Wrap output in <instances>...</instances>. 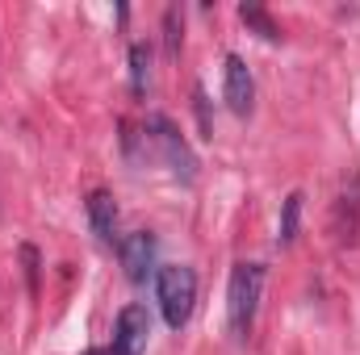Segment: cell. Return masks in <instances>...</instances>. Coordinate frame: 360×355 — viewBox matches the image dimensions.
<instances>
[{"label": "cell", "instance_id": "cell-1", "mask_svg": "<svg viewBox=\"0 0 360 355\" xmlns=\"http://www.w3.org/2000/svg\"><path fill=\"white\" fill-rule=\"evenodd\" d=\"M260 293H264V267L260 264H235L231 267V284H226V322H231V335H235L239 343H248V335H252V326H256Z\"/></svg>", "mask_w": 360, "mask_h": 355}, {"label": "cell", "instance_id": "cell-2", "mask_svg": "<svg viewBox=\"0 0 360 355\" xmlns=\"http://www.w3.org/2000/svg\"><path fill=\"white\" fill-rule=\"evenodd\" d=\"M155 297H160V309H164V322L180 330L188 318H193V305H197V272L184 264H168L155 272Z\"/></svg>", "mask_w": 360, "mask_h": 355}, {"label": "cell", "instance_id": "cell-3", "mask_svg": "<svg viewBox=\"0 0 360 355\" xmlns=\"http://www.w3.org/2000/svg\"><path fill=\"white\" fill-rule=\"evenodd\" d=\"M147 138L155 142L160 159L172 168V176H176V180H184V184H193V180H197V155L188 151L184 134H180L164 113H151V117H147Z\"/></svg>", "mask_w": 360, "mask_h": 355}, {"label": "cell", "instance_id": "cell-4", "mask_svg": "<svg viewBox=\"0 0 360 355\" xmlns=\"http://www.w3.org/2000/svg\"><path fill=\"white\" fill-rule=\"evenodd\" d=\"M155 234L151 230H134V234H126L122 243H117V260H122V272H126V280L130 284H147L160 267H155Z\"/></svg>", "mask_w": 360, "mask_h": 355}, {"label": "cell", "instance_id": "cell-5", "mask_svg": "<svg viewBox=\"0 0 360 355\" xmlns=\"http://www.w3.org/2000/svg\"><path fill=\"white\" fill-rule=\"evenodd\" d=\"M222 96H226L235 117H248L256 109V80H252L243 55H226V63H222Z\"/></svg>", "mask_w": 360, "mask_h": 355}, {"label": "cell", "instance_id": "cell-6", "mask_svg": "<svg viewBox=\"0 0 360 355\" xmlns=\"http://www.w3.org/2000/svg\"><path fill=\"white\" fill-rule=\"evenodd\" d=\"M151 339V318L143 305H126L113 326V355H143Z\"/></svg>", "mask_w": 360, "mask_h": 355}, {"label": "cell", "instance_id": "cell-7", "mask_svg": "<svg viewBox=\"0 0 360 355\" xmlns=\"http://www.w3.org/2000/svg\"><path fill=\"white\" fill-rule=\"evenodd\" d=\"M335 239L344 247H352L360 239V176L356 172L344 176V188L335 196Z\"/></svg>", "mask_w": 360, "mask_h": 355}, {"label": "cell", "instance_id": "cell-8", "mask_svg": "<svg viewBox=\"0 0 360 355\" xmlns=\"http://www.w3.org/2000/svg\"><path fill=\"white\" fill-rule=\"evenodd\" d=\"M89 222H92V234L101 243H113V234H117V201H113V192H105V188L92 192L89 196Z\"/></svg>", "mask_w": 360, "mask_h": 355}, {"label": "cell", "instance_id": "cell-9", "mask_svg": "<svg viewBox=\"0 0 360 355\" xmlns=\"http://www.w3.org/2000/svg\"><path fill=\"white\" fill-rule=\"evenodd\" d=\"M239 21L252 29V34H260L264 42H281V25L272 21V13L264 4H256V0H243L239 4Z\"/></svg>", "mask_w": 360, "mask_h": 355}, {"label": "cell", "instance_id": "cell-10", "mask_svg": "<svg viewBox=\"0 0 360 355\" xmlns=\"http://www.w3.org/2000/svg\"><path fill=\"white\" fill-rule=\"evenodd\" d=\"M302 192H289L285 201H281V226H276V243L281 247H289L293 239H297V230H302Z\"/></svg>", "mask_w": 360, "mask_h": 355}, {"label": "cell", "instance_id": "cell-11", "mask_svg": "<svg viewBox=\"0 0 360 355\" xmlns=\"http://www.w3.org/2000/svg\"><path fill=\"white\" fill-rule=\"evenodd\" d=\"M147 84H151V51H147V42H134L130 46V88L143 96Z\"/></svg>", "mask_w": 360, "mask_h": 355}, {"label": "cell", "instance_id": "cell-12", "mask_svg": "<svg viewBox=\"0 0 360 355\" xmlns=\"http://www.w3.org/2000/svg\"><path fill=\"white\" fill-rule=\"evenodd\" d=\"M164 29H168V34H164L168 55L176 59V55H180V13H176V8H168V13H164Z\"/></svg>", "mask_w": 360, "mask_h": 355}, {"label": "cell", "instance_id": "cell-13", "mask_svg": "<svg viewBox=\"0 0 360 355\" xmlns=\"http://www.w3.org/2000/svg\"><path fill=\"white\" fill-rule=\"evenodd\" d=\"M84 355H113V347H92V351H84Z\"/></svg>", "mask_w": 360, "mask_h": 355}]
</instances>
